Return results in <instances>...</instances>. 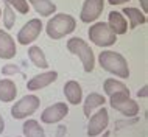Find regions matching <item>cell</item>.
<instances>
[{
    "instance_id": "obj_1",
    "label": "cell",
    "mask_w": 148,
    "mask_h": 137,
    "mask_svg": "<svg viewBox=\"0 0 148 137\" xmlns=\"http://www.w3.org/2000/svg\"><path fill=\"white\" fill-rule=\"evenodd\" d=\"M98 64L103 70L109 72L111 75H115L122 79L130 78V67L125 59V56L112 50H101L98 55Z\"/></svg>"
},
{
    "instance_id": "obj_2",
    "label": "cell",
    "mask_w": 148,
    "mask_h": 137,
    "mask_svg": "<svg viewBox=\"0 0 148 137\" xmlns=\"http://www.w3.org/2000/svg\"><path fill=\"white\" fill-rule=\"evenodd\" d=\"M77 28V21H75L73 16L70 14H55L53 17H50V21L45 25V31L49 34L50 39H62L66 36L72 34Z\"/></svg>"
},
{
    "instance_id": "obj_3",
    "label": "cell",
    "mask_w": 148,
    "mask_h": 137,
    "mask_svg": "<svg viewBox=\"0 0 148 137\" xmlns=\"http://www.w3.org/2000/svg\"><path fill=\"white\" fill-rule=\"evenodd\" d=\"M67 50L72 55L78 56L79 61L83 64L86 73H90L95 67V56H94V50L90 48V45L87 44L84 39L81 38H70L67 41Z\"/></svg>"
},
{
    "instance_id": "obj_4",
    "label": "cell",
    "mask_w": 148,
    "mask_h": 137,
    "mask_svg": "<svg viewBox=\"0 0 148 137\" xmlns=\"http://www.w3.org/2000/svg\"><path fill=\"white\" fill-rule=\"evenodd\" d=\"M87 34L90 42H94L97 47H111L117 42V34L106 22H95L94 25H90Z\"/></svg>"
},
{
    "instance_id": "obj_5",
    "label": "cell",
    "mask_w": 148,
    "mask_h": 137,
    "mask_svg": "<svg viewBox=\"0 0 148 137\" xmlns=\"http://www.w3.org/2000/svg\"><path fill=\"white\" fill-rule=\"evenodd\" d=\"M109 104L112 109H115L120 114L126 115V117H134L140 112V108L136 100L131 98L130 94H123V92H119V94H112L109 97Z\"/></svg>"
},
{
    "instance_id": "obj_6",
    "label": "cell",
    "mask_w": 148,
    "mask_h": 137,
    "mask_svg": "<svg viewBox=\"0 0 148 137\" xmlns=\"http://www.w3.org/2000/svg\"><path fill=\"white\" fill-rule=\"evenodd\" d=\"M41 106V100L36 95H25L21 100H17L11 108V115L16 120H23L27 117L33 115Z\"/></svg>"
},
{
    "instance_id": "obj_7",
    "label": "cell",
    "mask_w": 148,
    "mask_h": 137,
    "mask_svg": "<svg viewBox=\"0 0 148 137\" xmlns=\"http://www.w3.org/2000/svg\"><path fill=\"white\" fill-rule=\"evenodd\" d=\"M44 23L41 22V19H30L28 22L23 25L17 33V42L21 45H30L33 44L36 39L39 38V34L42 33V27Z\"/></svg>"
},
{
    "instance_id": "obj_8",
    "label": "cell",
    "mask_w": 148,
    "mask_h": 137,
    "mask_svg": "<svg viewBox=\"0 0 148 137\" xmlns=\"http://www.w3.org/2000/svg\"><path fill=\"white\" fill-rule=\"evenodd\" d=\"M109 125V114L105 106L98 108L97 112H94L89 117V123H87V136L89 137H97L108 128Z\"/></svg>"
},
{
    "instance_id": "obj_9",
    "label": "cell",
    "mask_w": 148,
    "mask_h": 137,
    "mask_svg": "<svg viewBox=\"0 0 148 137\" xmlns=\"http://www.w3.org/2000/svg\"><path fill=\"white\" fill-rule=\"evenodd\" d=\"M67 114H69L67 103L59 101V103H55L44 109V112L41 114V122L45 125H55V123H59L62 119H66Z\"/></svg>"
},
{
    "instance_id": "obj_10",
    "label": "cell",
    "mask_w": 148,
    "mask_h": 137,
    "mask_svg": "<svg viewBox=\"0 0 148 137\" xmlns=\"http://www.w3.org/2000/svg\"><path fill=\"white\" fill-rule=\"evenodd\" d=\"M103 10H105V0H84L79 19L84 23H92L100 17Z\"/></svg>"
},
{
    "instance_id": "obj_11",
    "label": "cell",
    "mask_w": 148,
    "mask_h": 137,
    "mask_svg": "<svg viewBox=\"0 0 148 137\" xmlns=\"http://www.w3.org/2000/svg\"><path fill=\"white\" fill-rule=\"evenodd\" d=\"M58 79V72L56 70H49L44 72V73H39L33 76L31 79H28L27 83V89L34 92V90H41L44 87H49L51 83H55Z\"/></svg>"
},
{
    "instance_id": "obj_12",
    "label": "cell",
    "mask_w": 148,
    "mask_h": 137,
    "mask_svg": "<svg viewBox=\"0 0 148 137\" xmlns=\"http://www.w3.org/2000/svg\"><path fill=\"white\" fill-rule=\"evenodd\" d=\"M16 53H17V47L13 36L5 30H0V58L8 61V59H13Z\"/></svg>"
},
{
    "instance_id": "obj_13",
    "label": "cell",
    "mask_w": 148,
    "mask_h": 137,
    "mask_svg": "<svg viewBox=\"0 0 148 137\" xmlns=\"http://www.w3.org/2000/svg\"><path fill=\"white\" fill-rule=\"evenodd\" d=\"M64 95H66V100L69 101L70 104H79L83 103V87L79 86L78 81H67L64 84Z\"/></svg>"
},
{
    "instance_id": "obj_14",
    "label": "cell",
    "mask_w": 148,
    "mask_h": 137,
    "mask_svg": "<svg viewBox=\"0 0 148 137\" xmlns=\"http://www.w3.org/2000/svg\"><path fill=\"white\" fill-rule=\"evenodd\" d=\"M105 103H106V98L101 94L92 92V94H89L86 97V100H83V112H84V115L89 119L92 115V112L95 109H98V108L105 106Z\"/></svg>"
},
{
    "instance_id": "obj_15",
    "label": "cell",
    "mask_w": 148,
    "mask_h": 137,
    "mask_svg": "<svg viewBox=\"0 0 148 137\" xmlns=\"http://www.w3.org/2000/svg\"><path fill=\"white\" fill-rule=\"evenodd\" d=\"M108 25L111 27V30L114 31L115 34H125L128 31V22L125 19V16L119 11H111L109 16H108Z\"/></svg>"
},
{
    "instance_id": "obj_16",
    "label": "cell",
    "mask_w": 148,
    "mask_h": 137,
    "mask_svg": "<svg viewBox=\"0 0 148 137\" xmlns=\"http://www.w3.org/2000/svg\"><path fill=\"white\" fill-rule=\"evenodd\" d=\"M122 14L125 16V17H128V22H130V28H131V30L137 28L139 25H145V23H147L145 13H142L139 8L126 6V8H123Z\"/></svg>"
},
{
    "instance_id": "obj_17",
    "label": "cell",
    "mask_w": 148,
    "mask_h": 137,
    "mask_svg": "<svg viewBox=\"0 0 148 137\" xmlns=\"http://www.w3.org/2000/svg\"><path fill=\"white\" fill-rule=\"evenodd\" d=\"M16 95H17V86L13 79H0V101L11 103L16 100Z\"/></svg>"
},
{
    "instance_id": "obj_18",
    "label": "cell",
    "mask_w": 148,
    "mask_h": 137,
    "mask_svg": "<svg viewBox=\"0 0 148 137\" xmlns=\"http://www.w3.org/2000/svg\"><path fill=\"white\" fill-rule=\"evenodd\" d=\"M27 2L34 8V11L41 17H50L53 13H56V5L51 0H27Z\"/></svg>"
},
{
    "instance_id": "obj_19",
    "label": "cell",
    "mask_w": 148,
    "mask_h": 137,
    "mask_svg": "<svg viewBox=\"0 0 148 137\" xmlns=\"http://www.w3.org/2000/svg\"><path fill=\"white\" fill-rule=\"evenodd\" d=\"M28 58H30V61L33 62L38 68H47V67H49V61H47L45 53H44V50L41 47L31 45L28 48Z\"/></svg>"
},
{
    "instance_id": "obj_20",
    "label": "cell",
    "mask_w": 148,
    "mask_h": 137,
    "mask_svg": "<svg viewBox=\"0 0 148 137\" xmlns=\"http://www.w3.org/2000/svg\"><path fill=\"white\" fill-rule=\"evenodd\" d=\"M103 90L108 97H111L112 94H119V92H123V94H130V89L126 87L125 83L119 81L115 78H108L105 83H103Z\"/></svg>"
},
{
    "instance_id": "obj_21",
    "label": "cell",
    "mask_w": 148,
    "mask_h": 137,
    "mask_svg": "<svg viewBox=\"0 0 148 137\" xmlns=\"http://www.w3.org/2000/svg\"><path fill=\"white\" fill-rule=\"evenodd\" d=\"M22 129H23V136L25 137H45V132H44L42 126L39 125L38 120H33V119L27 120L23 123Z\"/></svg>"
},
{
    "instance_id": "obj_22",
    "label": "cell",
    "mask_w": 148,
    "mask_h": 137,
    "mask_svg": "<svg viewBox=\"0 0 148 137\" xmlns=\"http://www.w3.org/2000/svg\"><path fill=\"white\" fill-rule=\"evenodd\" d=\"M16 23V13L8 3L3 0V25L6 30H11Z\"/></svg>"
},
{
    "instance_id": "obj_23",
    "label": "cell",
    "mask_w": 148,
    "mask_h": 137,
    "mask_svg": "<svg viewBox=\"0 0 148 137\" xmlns=\"http://www.w3.org/2000/svg\"><path fill=\"white\" fill-rule=\"evenodd\" d=\"M5 2L19 14H27L30 11V3L27 0H5Z\"/></svg>"
},
{
    "instance_id": "obj_24",
    "label": "cell",
    "mask_w": 148,
    "mask_h": 137,
    "mask_svg": "<svg viewBox=\"0 0 148 137\" xmlns=\"http://www.w3.org/2000/svg\"><path fill=\"white\" fill-rule=\"evenodd\" d=\"M19 72H21V68L17 66H14V64H6V66L2 68L3 75H16V73H19Z\"/></svg>"
},
{
    "instance_id": "obj_25",
    "label": "cell",
    "mask_w": 148,
    "mask_h": 137,
    "mask_svg": "<svg viewBox=\"0 0 148 137\" xmlns=\"http://www.w3.org/2000/svg\"><path fill=\"white\" fill-rule=\"evenodd\" d=\"M147 94H148V86H147V84L142 87L140 90H137V97H139V98H147Z\"/></svg>"
},
{
    "instance_id": "obj_26",
    "label": "cell",
    "mask_w": 148,
    "mask_h": 137,
    "mask_svg": "<svg viewBox=\"0 0 148 137\" xmlns=\"http://www.w3.org/2000/svg\"><path fill=\"white\" fill-rule=\"evenodd\" d=\"M126 2H130V0H108V3H109V5H112V6L123 5V3H126Z\"/></svg>"
},
{
    "instance_id": "obj_27",
    "label": "cell",
    "mask_w": 148,
    "mask_h": 137,
    "mask_svg": "<svg viewBox=\"0 0 148 137\" xmlns=\"http://www.w3.org/2000/svg\"><path fill=\"white\" fill-rule=\"evenodd\" d=\"M142 6V13H148V0H139Z\"/></svg>"
},
{
    "instance_id": "obj_28",
    "label": "cell",
    "mask_w": 148,
    "mask_h": 137,
    "mask_svg": "<svg viewBox=\"0 0 148 137\" xmlns=\"http://www.w3.org/2000/svg\"><path fill=\"white\" fill-rule=\"evenodd\" d=\"M3 129H5V120H3L2 114H0V134L3 132Z\"/></svg>"
},
{
    "instance_id": "obj_29",
    "label": "cell",
    "mask_w": 148,
    "mask_h": 137,
    "mask_svg": "<svg viewBox=\"0 0 148 137\" xmlns=\"http://www.w3.org/2000/svg\"><path fill=\"white\" fill-rule=\"evenodd\" d=\"M0 17H2V8H0Z\"/></svg>"
}]
</instances>
